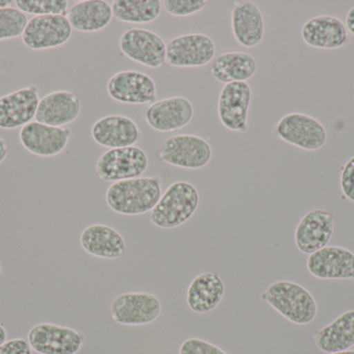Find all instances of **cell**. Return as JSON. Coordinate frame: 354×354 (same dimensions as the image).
<instances>
[{
    "instance_id": "4",
    "label": "cell",
    "mask_w": 354,
    "mask_h": 354,
    "mask_svg": "<svg viewBox=\"0 0 354 354\" xmlns=\"http://www.w3.org/2000/svg\"><path fill=\"white\" fill-rule=\"evenodd\" d=\"M212 150L203 137L176 134L167 137L159 150V157L166 163L185 170H200L212 160Z\"/></svg>"
},
{
    "instance_id": "8",
    "label": "cell",
    "mask_w": 354,
    "mask_h": 354,
    "mask_svg": "<svg viewBox=\"0 0 354 354\" xmlns=\"http://www.w3.org/2000/svg\"><path fill=\"white\" fill-rule=\"evenodd\" d=\"M120 49L124 56L147 68L159 69L166 62L167 44L149 29L133 27L120 39Z\"/></svg>"
},
{
    "instance_id": "39",
    "label": "cell",
    "mask_w": 354,
    "mask_h": 354,
    "mask_svg": "<svg viewBox=\"0 0 354 354\" xmlns=\"http://www.w3.org/2000/svg\"><path fill=\"white\" fill-rule=\"evenodd\" d=\"M330 354H354V351H340V353H330Z\"/></svg>"
},
{
    "instance_id": "38",
    "label": "cell",
    "mask_w": 354,
    "mask_h": 354,
    "mask_svg": "<svg viewBox=\"0 0 354 354\" xmlns=\"http://www.w3.org/2000/svg\"><path fill=\"white\" fill-rule=\"evenodd\" d=\"M12 3H15V1H12V0H0V10L10 8Z\"/></svg>"
},
{
    "instance_id": "32",
    "label": "cell",
    "mask_w": 354,
    "mask_h": 354,
    "mask_svg": "<svg viewBox=\"0 0 354 354\" xmlns=\"http://www.w3.org/2000/svg\"><path fill=\"white\" fill-rule=\"evenodd\" d=\"M178 354H232L220 347L199 338H189L183 341Z\"/></svg>"
},
{
    "instance_id": "5",
    "label": "cell",
    "mask_w": 354,
    "mask_h": 354,
    "mask_svg": "<svg viewBox=\"0 0 354 354\" xmlns=\"http://www.w3.org/2000/svg\"><path fill=\"white\" fill-rule=\"evenodd\" d=\"M147 168L149 157L145 150L132 145L104 152L97 159L95 170L100 180L114 183L138 178Z\"/></svg>"
},
{
    "instance_id": "2",
    "label": "cell",
    "mask_w": 354,
    "mask_h": 354,
    "mask_svg": "<svg viewBox=\"0 0 354 354\" xmlns=\"http://www.w3.org/2000/svg\"><path fill=\"white\" fill-rule=\"evenodd\" d=\"M260 299L297 326H307L317 316V303L313 295L305 287L290 281L272 283Z\"/></svg>"
},
{
    "instance_id": "25",
    "label": "cell",
    "mask_w": 354,
    "mask_h": 354,
    "mask_svg": "<svg viewBox=\"0 0 354 354\" xmlns=\"http://www.w3.org/2000/svg\"><path fill=\"white\" fill-rule=\"evenodd\" d=\"M66 18L74 30L97 33L109 26L113 12L105 0H82L68 8Z\"/></svg>"
},
{
    "instance_id": "37",
    "label": "cell",
    "mask_w": 354,
    "mask_h": 354,
    "mask_svg": "<svg viewBox=\"0 0 354 354\" xmlns=\"http://www.w3.org/2000/svg\"><path fill=\"white\" fill-rule=\"evenodd\" d=\"M8 340V332L6 328L0 324V345L3 344Z\"/></svg>"
},
{
    "instance_id": "18",
    "label": "cell",
    "mask_w": 354,
    "mask_h": 354,
    "mask_svg": "<svg viewBox=\"0 0 354 354\" xmlns=\"http://www.w3.org/2000/svg\"><path fill=\"white\" fill-rule=\"evenodd\" d=\"M307 268L320 280L354 281V253L342 247H326L309 255Z\"/></svg>"
},
{
    "instance_id": "35",
    "label": "cell",
    "mask_w": 354,
    "mask_h": 354,
    "mask_svg": "<svg viewBox=\"0 0 354 354\" xmlns=\"http://www.w3.org/2000/svg\"><path fill=\"white\" fill-rule=\"evenodd\" d=\"M346 28L351 35H354V6L348 10L346 15Z\"/></svg>"
},
{
    "instance_id": "6",
    "label": "cell",
    "mask_w": 354,
    "mask_h": 354,
    "mask_svg": "<svg viewBox=\"0 0 354 354\" xmlns=\"http://www.w3.org/2000/svg\"><path fill=\"white\" fill-rule=\"evenodd\" d=\"M279 139L305 151H317L326 145V127L313 116L301 112L285 114L276 125Z\"/></svg>"
},
{
    "instance_id": "31",
    "label": "cell",
    "mask_w": 354,
    "mask_h": 354,
    "mask_svg": "<svg viewBox=\"0 0 354 354\" xmlns=\"http://www.w3.org/2000/svg\"><path fill=\"white\" fill-rule=\"evenodd\" d=\"M162 4L171 16L187 17L201 12L207 6V0H164Z\"/></svg>"
},
{
    "instance_id": "13",
    "label": "cell",
    "mask_w": 354,
    "mask_h": 354,
    "mask_svg": "<svg viewBox=\"0 0 354 354\" xmlns=\"http://www.w3.org/2000/svg\"><path fill=\"white\" fill-rule=\"evenodd\" d=\"M252 89L248 82L224 85L218 100V116L225 128L233 132L249 130Z\"/></svg>"
},
{
    "instance_id": "33",
    "label": "cell",
    "mask_w": 354,
    "mask_h": 354,
    "mask_svg": "<svg viewBox=\"0 0 354 354\" xmlns=\"http://www.w3.org/2000/svg\"><path fill=\"white\" fill-rule=\"evenodd\" d=\"M340 186L343 195L354 203V156L347 160L341 170Z\"/></svg>"
},
{
    "instance_id": "11",
    "label": "cell",
    "mask_w": 354,
    "mask_h": 354,
    "mask_svg": "<svg viewBox=\"0 0 354 354\" xmlns=\"http://www.w3.org/2000/svg\"><path fill=\"white\" fill-rule=\"evenodd\" d=\"M216 55L214 39L204 33H187L167 44L166 62L174 68H199L209 64Z\"/></svg>"
},
{
    "instance_id": "40",
    "label": "cell",
    "mask_w": 354,
    "mask_h": 354,
    "mask_svg": "<svg viewBox=\"0 0 354 354\" xmlns=\"http://www.w3.org/2000/svg\"><path fill=\"white\" fill-rule=\"evenodd\" d=\"M1 274H2V264H1V261H0V276H1Z\"/></svg>"
},
{
    "instance_id": "26",
    "label": "cell",
    "mask_w": 354,
    "mask_h": 354,
    "mask_svg": "<svg viewBox=\"0 0 354 354\" xmlns=\"http://www.w3.org/2000/svg\"><path fill=\"white\" fill-rule=\"evenodd\" d=\"M257 62L247 52L232 51L220 54L212 60L210 74L218 82H247L255 75Z\"/></svg>"
},
{
    "instance_id": "21",
    "label": "cell",
    "mask_w": 354,
    "mask_h": 354,
    "mask_svg": "<svg viewBox=\"0 0 354 354\" xmlns=\"http://www.w3.org/2000/svg\"><path fill=\"white\" fill-rule=\"evenodd\" d=\"M301 37L308 46L316 49H338L349 42L346 25L328 15L308 20L301 28Z\"/></svg>"
},
{
    "instance_id": "12",
    "label": "cell",
    "mask_w": 354,
    "mask_h": 354,
    "mask_svg": "<svg viewBox=\"0 0 354 354\" xmlns=\"http://www.w3.org/2000/svg\"><path fill=\"white\" fill-rule=\"evenodd\" d=\"M107 93L114 101L132 105L153 103L158 96L155 80L145 73L133 70L120 71L111 76Z\"/></svg>"
},
{
    "instance_id": "36",
    "label": "cell",
    "mask_w": 354,
    "mask_h": 354,
    "mask_svg": "<svg viewBox=\"0 0 354 354\" xmlns=\"http://www.w3.org/2000/svg\"><path fill=\"white\" fill-rule=\"evenodd\" d=\"M8 145L2 137H0V164L8 158Z\"/></svg>"
},
{
    "instance_id": "17",
    "label": "cell",
    "mask_w": 354,
    "mask_h": 354,
    "mask_svg": "<svg viewBox=\"0 0 354 354\" xmlns=\"http://www.w3.org/2000/svg\"><path fill=\"white\" fill-rule=\"evenodd\" d=\"M335 231L334 216L324 209H314L306 213L295 233V241L301 253L311 255L328 247Z\"/></svg>"
},
{
    "instance_id": "22",
    "label": "cell",
    "mask_w": 354,
    "mask_h": 354,
    "mask_svg": "<svg viewBox=\"0 0 354 354\" xmlns=\"http://www.w3.org/2000/svg\"><path fill=\"white\" fill-rule=\"evenodd\" d=\"M231 29L239 45L253 48L264 37V20L261 10L253 1H236L231 10Z\"/></svg>"
},
{
    "instance_id": "16",
    "label": "cell",
    "mask_w": 354,
    "mask_h": 354,
    "mask_svg": "<svg viewBox=\"0 0 354 354\" xmlns=\"http://www.w3.org/2000/svg\"><path fill=\"white\" fill-rule=\"evenodd\" d=\"M193 104L181 96L153 102L145 112V120L158 132H172L187 126L194 118Z\"/></svg>"
},
{
    "instance_id": "28",
    "label": "cell",
    "mask_w": 354,
    "mask_h": 354,
    "mask_svg": "<svg viewBox=\"0 0 354 354\" xmlns=\"http://www.w3.org/2000/svg\"><path fill=\"white\" fill-rule=\"evenodd\" d=\"M162 6L160 0H114L111 4L113 18L133 24H149L157 20Z\"/></svg>"
},
{
    "instance_id": "9",
    "label": "cell",
    "mask_w": 354,
    "mask_h": 354,
    "mask_svg": "<svg viewBox=\"0 0 354 354\" xmlns=\"http://www.w3.org/2000/svg\"><path fill=\"white\" fill-rule=\"evenodd\" d=\"M162 313V303L156 295L147 292H127L118 295L110 307L112 319L127 326L153 324Z\"/></svg>"
},
{
    "instance_id": "15",
    "label": "cell",
    "mask_w": 354,
    "mask_h": 354,
    "mask_svg": "<svg viewBox=\"0 0 354 354\" xmlns=\"http://www.w3.org/2000/svg\"><path fill=\"white\" fill-rule=\"evenodd\" d=\"M39 100V87L35 85L0 97V129L14 130L32 122Z\"/></svg>"
},
{
    "instance_id": "34",
    "label": "cell",
    "mask_w": 354,
    "mask_h": 354,
    "mask_svg": "<svg viewBox=\"0 0 354 354\" xmlns=\"http://www.w3.org/2000/svg\"><path fill=\"white\" fill-rule=\"evenodd\" d=\"M0 354H32V349L25 339H10L0 345Z\"/></svg>"
},
{
    "instance_id": "24",
    "label": "cell",
    "mask_w": 354,
    "mask_h": 354,
    "mask_svg": "<svg viewBox=\"0 0 354 354\" xmlns=\"http://www.w3.org/2000/svg\"><path fill=\"white\" fill-rule=\"evenodd\" d=\"M224 295L222 278L214 272H204L196 276L187 288V307L194 313H209L220 305Z\"/></svg>"
},
{
    "instance_id": "19",
    "label": "cell",
    "mask_w": 354,
    "mask_h": 354,
    "mask_svg": "<svg viewBox=\"0 0 354 354\" xmlns=\"http://www.w3.org/2000/svg\"><path fill=\"white\" fill-rule=\"evenodd\" d=\"M91 137L101 147L118 149L136 145L142 139V133L132 118L122 114H111L93 123Z\"/></svg>"
},
{
    "instance_id": "1",
    "label": "cell",
    "mask_w": 354,
    "mask_h": 354,
    "mask_svg": "<svg viewBox=\"0 0 354 354\" xmlns=\"http://www.w3.org/2000/svg\"><path fill=\"white\" fill-rule=\"evenodd\" d=\"M162 197L159 177H138L112 183L106 191L108 207L118 214L134 216L149 213Z\"/></svg>"
},
{
    "instance_id": "29",
    "label": "cell",
    "mask_w": 354,
    "mask_h": 354,
    "mask_svg": "<svg viewBox=\"0 0 354 354\" xmlns=\"http://www.w3.org/2000/svg\"><path fill=\"white\" fill-rule=\"evenodd\" d=\"M28 19L24 12L17 8L0 10V41L22 37Z\"/></svg>"
},
{
    "instance_id": "7",
    "label": "cell",
    "mask_w": 354,
    "mask_h": 354,
    "mask_svg": "<svg viewBox=\"0 0 354 354\" xmlns=\"http://www.w3.org/2000/svg\"><path fill=\"white\" fill-rule=\"evenodd\" d=\"M82 333L58 324L41 322L29 330L27 341L39 354H77L85 343Z\"/></svg>"
},
{
    "instance_id": "10",
    "label": "cell",
    "mask_w": 354,
    "mask_h": 354,
    "mask_svg": "<svg viewBox=\"0 0 354 354\" xmlns=\"http://www.w3.org/2000/svg\"><path fill=\"white\" fill-rule=\"evenodd\" d=\"M73 28L66 16L46 15L32 17L23 33L22 43L32 51L62 47L70 41Z\"/></svg>"
},
{
    "instance_id": "3",
    "label": "cell",
    "mask_w": 354,
    "mask_h": 354,
    "mask_svg": "<svg viewBox=\"0 0 354 354\" xmlns=\"http://www.w3.org/2000/svg\"><path fill=\"white\" fill-rule=\"evenodd\" d=\"M199 193L192 183L177 181L162 195L151 212V224L157 228L174 229L187 222L197 211Z\"/></svg>"
},
{
    "instance_id": "20",
    "label": "cell",
    "mask_w": 354,
    "mask_h": 354,
    "mask_svg": "<svg viewBox=\"0 0 354 354\" xmlns=\"http://www.w3.org/2000/svg\"><path fill=\"white\" fill-rule=\"evenodd\" d=\"M81 108L80 98L74 91L58 89L39 100L35 118L41 124L64 128L79 118Z\"/></svg>"
},
{
    "instance_id": "23",
    "label": "cell",
    "mask_w": 354,
    "mask_h": 354,
    "mask_svg": "<svg viewBox=\"0 0 354 354\" xmlns=\"http://www.w3.org/2000/svg\"><path fill=\"white\" fill-rule=\"evenodd\" d=\"M80 243L88 255L100 259H120L126 253V241L118 231L107 224H95L81 233Z\"/></svg>"
},
{
    "instance_id": "30",
    "label": "cell",
    "mask_w": 354,
    "mask_h": 354,
    "mask_svg": "<svg viewBox=\"0 0 354 354\" xmlns=\"http://www.w3.org/2000/svg\"><path fill=\"white\" fill-rule=\"evenodd\" d=\"M17 8L25 15L46 16V15H62L66 16L68 1L66 0H16Z\"/></svg>"
},
{
    "instance_id": "14",
    "label": "cell",
    "mask_w": 354,
    "mask_h": 354,
    "mask_svg": "<svg viewBox=\"0 0 354 354\" xmlns=\"http://www.w3.org/2000/svg\"><path fill=\"white\" fill-rule=\"evenodd\" d=\"M72 132L66 127H52L32 121L21 128L19 139L29 153L39 157H54L66 150Z\"/></svg>"
},
{
    "instance_id": "27",
    "label": "cell",
    "mask_w": 354,
    "mask_h": 354,
    "mask_svg": "<svg viewBox=\"0 0 354 354\" xmlns=\"http://www.w3.org/2000/svg\"><path fill=\"white\" fill-rule=\"evenodd\" d=\"M317 348L324 353L348 351L354 346V310L344 312L313 336Z\"/></svg>"
}]
</instances>
